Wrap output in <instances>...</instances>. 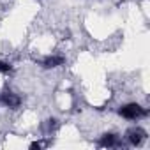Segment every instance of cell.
<instances>
[{
  "mask_svg": "<svg viewBox=\"0 0 150 150\" xmlns=\"http://www.w3.org/2000/svg\"><path fill=\"white\" fill-rule=\"evenodd\" d=\"M118 113H120L124 118H127V120H139V118L146 117V110L141 108V106L136 104V103H129V104L122 106V108L118 110Z\"/></svg>",
  "mask_w": 150,
  "mask_h": 150,
  "instance_id": "1",
  "label": "cell"
},
{
  "mask_svg": "<svg viewBox=\"0 0 150 150\" xmlns=\"http://www.w3.org/2000/svg\"><path fill=\"white\" fill-rule=\"evenodd\" d=\"M145 138H146V132H145V129H141V127H131V129L127 131V139H129L131 145H134V146H139Z\"/></svg>",
  "mask_w": 150,
  "mask_h": 150,
  "instance_id": "2",
  "label": "cell"
},
{
  "mask_svg": "<svg viewBox=\"0 0 150 150\" xmlns=\"http://www.w3.org/2000/svg\"><path fill=\"white\" fill-rule=\"evenodd\" d=\"M0 104H4V106H7V108H13V110H16L20 104H21V99L14 94V92H11V90H7V92H4L2 96H0Z\"/></svg>",
  "mask_w": 150,
  "mask_h": 150,
  "instance_id": "3",
  "label": "cell"
},
{
  "mask_svg": "<svg viewBox=\"0 0 150 150\" xmlns=\"http://www.w3.org/2000/svg\"><path fill=\"white\" fill-rule=\"evenodd\" d=\"M65 60H64V57H58V55H50V57H46L44 60H42V67L44 69H53V67H58V65H62Z\"/></svg>",
  "mask_w": 150,
  "mask_h": 150,
  "instance_id": "4",
  "label": "cell"
},
{
  "mask_svg": "<svg viewBox=\"0 0 150 150\" xmlns=\"http://www.w3.org/2000/svg\"><path fill=\"white\" fill-rule=\"evenodd\" d=\"M99 145H101V146H117V145H118V136L113 134V132H106V134L101 136Z\"/></svg>",
  "mask_w": 150,
  "mask_h": 150,
  "instance_id": "5",
  "label": "cell"
},
{
  "mask_svg": "<svg viewBox=\"0 0 150 150\" xmlns=\"http://www.w3.org/2000/svg\"><path fill=\"white\" fill-rule=\"evenodd\" d=\"M11 71H13L11 64H7V62H4V60H0V72L7 74V72H11Z\"/></svg>",
  "mask_w": 150,
  "mask_h": 150,
  "instance_id": "6",
  "label": "cell"
},
{
  "mask_svg": "<svg viewBox=\"0 0 150 150\" xmlns=\"http://www.w3.org/2000/svg\"><path fill=\"white\" fill-rule=\"evenodd\" d=\"M41 141H34V143H30V148H41Z\"/></svg>",
  "mask_w": 150,
  "mask_h": 150,
  "instance_id": "7",
  "label": "cell"
}]
</instances>
